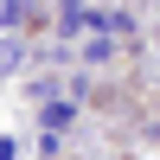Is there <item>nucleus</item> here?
I'll return each instance as SVG.
<instances>
[{"instance_id": "1", "label": "nucleus", "mask_w": 160, "mask_h": 160, "mask_svg": "<svg viewBox=\"0 0 160 160\" xmlns=\"http://www.w3.org/2000/svg\"><path fill=\"white\" fill-rule=\"evenodd\" d=\"M7 64H19V38H7V32H0V71H7Z\"/></svg>"}, {"instance_id": "2", "label": "nucleus", "mask_w": 160, "mask_h": 160, "mask_svg": "<svg viewBox=\"0 0 160 160\" xmlns=\"http://www.w3.org/2000/svg\"><path fill=\"white\" fill-rule=\"evenodd\" d=\"M90 19V13H83V0H64V26H71V32H77V26H83Z\"/></svg>"}, {"instance_id": "3", "label": "nucleus", "mask_w": 160, "mask_h": 160, "mask_svg": "<svg viewBox=\"0 0 160 160\" xmlns=\"http://www.w3.org/2000/svg\"><path fill=\"white\" fill-rule=\"evenodd\" d=\"M13 19H19V0H0V32H7Z\"/></svg>"}]
</instances>
